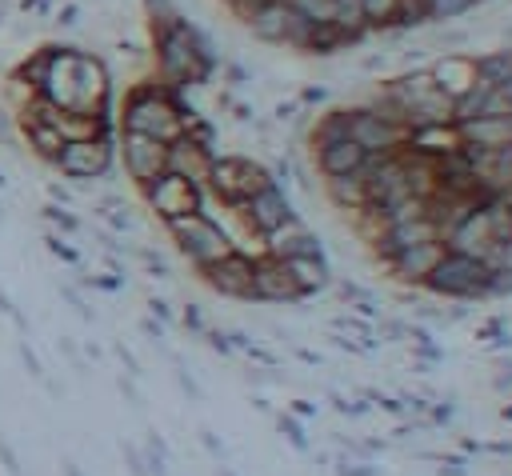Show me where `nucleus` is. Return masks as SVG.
<instances>
[{
    "instance_id": "obj_43",
    "label": "nucleus",
    "mask_w": 512,
    "mask_h": 476,
    "mask_svg": "<svg viewBox=\"0 0 512 476\" xmlns=\"http://www.w3.org/2000/svg\"><path fill=\"white\" fill-rule=\"evenodd\" d=\"M60 472H64V476H84V468H80L76 460H64V468H60Z\"/></svg>"
},
{
    "instance_id": "obj_44",
    "label": "nucleus",
    "mask_w": 512,
    "mask_h": 476,
    "mask_svg": "<svg viewBox=\"0 0 512 476\" xmlns=\"http://www.w3.org/2000/svg\"><path fill=\"white\" fill-rule=\"evenodd\" d=\"M292 412H296V416H308V412H312V404H308V400H296V408H292Z\"/></svg>"
},
{
    "instance_id": "obj_10",
    "label": "nucleus",
    "mask_w": 512,
    "mask_h": 476,
    "mask_svg": "<svg viewBox=\"0 0 512 476\" xmlns=\"http://www.w3.org/2000/svg\"><path fill=\"white\" fill-rule=\"evenodd\" d=\"M120 136V160H124V172L136 180V184H148L164 172V152L168 144L156 140V136H140V132H116Z\"/></svg>"
},
{
    "instance_id": "obj_24",
    "label": "nucleus",
    "mask_w": 512,
    "mask_h": 476,
    "mask_svg": "<svg viewBox=\"0 0 512 476\" xmlns=\"http://www.w3.org/2000/svg\"><path fill=\"white\" fill-rule=\"evenodd\" d=\"M276 428L288 436V444H292V448H300V452L308 448V436H304V428H300V420H296V416H288V412H284V416H276Z\"/></svg>"
},
{
    "instance_id": "obj_41",
    "label": "nucleus",
    "mask_w": 512,
    "mask_h": 476,
    "mask_svg": "<svg viewBox=\"0 0 512 476\" xmlns=\"http://www.w3.org/2000/svg\"><path fill=\"white\" fill-rule=\"evenodd\" d=\"M148 308H152V316H160V320H168V304H164L160 296H152V300H148Z\"/></svg>"
},
{
    "instance_id": "obj_28",
    "label": "nucleus",
    "mask_w": 512,
    "mask_h": 476,
    "mask_svg": "<svg viewBox=\"0 0 512 476\" xmlns=\"http://www.w3.org/2000/svg\"><path fill=\"white\" fill-rule=\"evenodd\" d=\"M60 296H64V300L76 308V316H80V320H92V308H88V300L80 296V288H72V284H60Z\"/></svg>"
},
{
    "instance_id": "obj_16",
    "label": "nucleus",
    "mask_w": 512,
    "mask_h": 476,
    "mask_svg": "<svg viewBox=\"0 0 512 476\" xmlns=\"http://www.w3.org/2000/svg\"><path fill=\"white\" fill-rule=\"evenodd\" d=\"M16 132L24 136V144H28V152H32L36 160L56 164V156H60V148H64V136H60L48 120H40V116H32V112H16Z\"/></svg>"
},
{
    "instance_id": "obj_8",
    "label": "nucleus",
    "mask_w": 512,
    "mask_h": 476,
    "mask_svg": "<svg viewBox=\"0 0 512 476\" xmlns=\"http://www.w3.org/2000/svg\"><path fill=\"white\" fill-rule=\"evenodd\" d=\"M112 160H116V148L108 136L100 140H68L56 156V172L68 176V180H100L112 172Z\"/></svg>"
},
{
    "instance_id": "obj_27",
    "label": "nucleus",
    "mask_w": 512,
    "mask_h": 476,
    "mask_svg": "<svg viewBox=\"0 0 512 476\" xmlns=\"http://www.w3.org/2000/svg\"><path fill=\"white\" fill-rule=\"evenodd\" d=\"M0 464H4V472L8 476H24V468H20V456H16V448H12V440L0 432Z\"/></svg>"
},
{
    "instance_id": "obj_29",
    "label": "nucleus",
    "mask_w": 512,
    "mask_h": 476,
    "mask_svg": "<svg viewBox=\"0 0 512 476\" xmlns=\"http://www.w3.org/2000/svg\"><path fill=\"white\" fill-rule=\"evenodd\" d=\"M120 452H124V460H128V472H132V476H148V464H144V452H140L136 444H120Z\"/></svg>"
},
{
    "instance_id": "obj_36",
    "label": "nucleus",
    "mask_w": 512,
    "mask_h": 476,
    "mask_svg": "<svg viewBox=\"0 0 512 476\" xmlns=\"http://www.w3.org/2000/svg\"><path fill=\"white\" fill-rule=\"evenodd\" d=\"M48 200H52V204H68V200H72V192H68L64 184H56V180H48Z\"/></svg>"
},
{
    "instance_id": "obj_18",
    "label": "nucleus",
    "mask_w": 512,
    "mask_h": 476,
    "mask_svg": "<svg viewBox=\"0 0 512 476\" xmlns=\"http://www.w3.org/2000/svg\"><path fill=\"white\" fill-rule=\"evenodd\" d=\"M284 264H288V272H292V280H296L300 296L328 288V276H332V272H328L324 252H320V256H292V260H284Z\"/></svg>"
},
{
    "instance_id": "obj_37",
    "label": "nucleus",
    "mask_w": 512,
    "mask_h": 476,
    "mask_svg": "<svg viewBox=\"0 0 512 476\" xmlns=\"http://www.w3.org/2000/svg\"><path fill=\"white\" fill-rule=\"evenodd\" d=\"M60 352L72 360V368H84V356H80V348H76L72 340H60Z\"/></svg>"
},
{
    "instance_id": "obj_47",
    "label": "nucleus",
    "mask_w": 512,
    "mask_h": 476,
    "mask_svg": "<svg viewBox=\"0 0 512 476\" xmlns=\"http://www.w3.org/2000/svg\"><path fill=\"white\" fill-rule=\"evenodd\" d=\"M0 220H4V204H0Z\"/></svg>"
},
{
    "instance_id": "obj_40",
    "label": "nucleus",
    "mask_w": 512,
    "mask_h": 476,
    "mask_svg": "<svg viewBox=\"0 0 512 476\" xmlns=\"http://www.w3.org/2000/svg\"><path fill=\"white\" fill-rule=\"evenodd\" d=\"M340 296H344V300H364V292H360L356 284H348V280L340 284Z\"/></svg>"
},
{
    "instance_id": "obj_11",
    "label": "nucleus",
    "mask_w": 512,
    "mask_h": 476,
    "mask_svg": "<svg viewBox=\"0 0 512 476\" xmlns=\"http://www.w3.org/2000/svg\"><path fill=\"white\" fill-rule=\"evenodd\" d=\"M252 264L256 256H244V252H228L220 256L216 264H204L200 276L212 292L220 296H232V300H252Z\"/></svg>"
},
{
    "instance_id": "obj_26",
    "label": "nucleus",
    "mask_w": 512,
    "mask_h": 476,
    "mask_svg": "<svg viewBox=\"0 0 512 476\" xmlns=\"http://www.w3.org/2000/svg\"><path fill=\"white\" fill-rule=\"evenodd\" d=\"M16 356H20V364L28 368V376H32V380H44V364H40V356L28 348V340H20V344H16Z\"/></svg>"
},
{
    "instance_id": "obj_31",
    "label": "nucleus",
    "mask_w": 512,
    "mask_h": 476,
    "mask_svg": "<svg viewBox=\"0 0 512 476\" xmlns=\"http://www.w3.org/2000/svg\"><path fill=\"white\" fill-rule=\"evenodd\" d=\"M52 24H56V28H76V24H80V8H76V4H64Z\"/></svg>"
},
{
    "instance_id": "obj_20",
    "label": "nucleus",
    "mask_w": 512,
    "mask_h": 476,
    "mask_svg": "<svg viewBox=\"0 0 512 476\" xmlns=\"http://www.w3.org/2000/svg\"><path fill=\"white\" fill-rule=\"evenodd\" d=\"M328 180V196L336 208H348V212H360L368 204V192H364V176L360 172H348V176H324Z\"/></svg>"
},
{
    "instance_id": "obj_12",
    "label": "nucleus",
    "mask_w": 512,
    "mask_h": 476,
    "mask_svg": "<svg viewBox=\"0 0 512 476\" xmlns=\"http://www.w3.org/2000/svg\"><path fill=\"white\" fill-rule=\"evenodd\" d=\"M252 300H268V304L300 300V288H296V280H292L284 260L256 256V264H252Z\"/></svg>"
},
{
    "instance_id": "obj_22",
    "label": "nucleus",
    "mask_w": 512,
    "mask_h": 476,
    "mask_svg": "<svg viewBox=\"0 0 512 476\" xmlns=\"http://www.w3.org/2000/svg\"><path fill=\"white\" fill-rule=\"evenodd\" d=\"M144 464H148V476H168V448L160 432H144Z\"/></svg>"
},
{
    "instance_id": "obj_3",
    "label": "nucleus",
    "mask_w": 512,
    "mask_h": 476,
    "mask_svg": "<svg viewBox=\"0 0 512 476\" xmlns=\"http://www.w3.org/2000/svg\"><path fill=\"white\" fill-rule=\"evenodd\" d=\"M180 112L184 104L156 80L132 84L120 100V116H116V132H140V136H156V140H176L180 136Z\"/></svg>"
},
{
    "instance_id": "obj_1",
    "label": "nucleus",
    "mask_w": 512,
    "mask_h": 476,
    "mask_svg": "<svg viewBox=\"0 0 512 476\" xmlns=\"http://www.w3.org/2000/svg\"><path fill=\"white\" fill-rule=\"evenodd\" d=\"M108 84L112 80L100 56L72 48V44H56L52 72L40 96H48L60 108H76V112H108Z\"/></svg>"
},
{
    "instance_id": "obj_25",
    "label": "nucleus",
    "mask_w": 512,
    "mask_h": 476,
    "mask_svg": "<svg viewBox=\"0 0 512 476\" xmlns=\"http://www.w3.org/2000/svg\"><path fill=\"white\" fill-rule=\"evenodd\" d=\"M0 312H4L8 320H12V328H16L20 336H28V328H32V324H28V316H24L20 308H16V300H12V296H8L4 288H0Z\"/></svg>"
},
{
    "instance_id": "obj_2",
    "label": "nucleus",
    "mask_w": 512,
    "mask_h": 476,
    "mask_svg": "<svg viewBox=\"0 0 512 476\" xmlns=\"http://www.w3.org/2000/svg\"><path fill=\"white\" fill-rule=\"evenodd\" d=\"M152 36H156V72L168 92L204 84L212 76V44L188 20L180 16L152 20Z\"/></svg>"
},
{
    "instance_id": "obj_38",
    "label": "nucleus",
    "mask_w": 512,
    "mask_h": 476,
    "mask_svg": "<svg viewBox=\"0 0 512 476\" xmlns=\"http://www.w3.org/2000/svg\"><path fill=\"white\" fill-rule=\"evenodd\" d=\"M140 328H144V336H148L152 344H156V340H164V328H160V324H152V320H144Z\"/></svg>"
},
{
    "instance_id": "obj_6",
    "label": "nucleus",
    "mask_w": 512,
    "mask_h": 476,
    "mask_svg": "<svg viewBox=\"0 0 512 476\" xmlns=\"http://www.w3.org/2000/svg\"><path fill=\"white\" fill-rule=\"evenodd\" d=\"M144 192V204L156 212V220H172V216H184V212H200L204 204V188L176 176V172H160L156 180L140 184Z\"/></svg>"
},
{
    "instance_id": "obj_23",
    "label": "nucleus",
    "mask_w": 512,
    "mask_h": 476,
    "mask_svg": "<svg viewBox=\"0 0 512 476\" xmlns=\"http://www.w3.org/2000/svg\"><path fill=\"white\" fill-rule=\"evenodd\" d=\"M44 248H48V256H56V260H64V264H76V260H80V252H76L60 232H52V228L44 232Z\"/></svg>"
},
{
    "instance_id": "obj_4",
    "label": "nucleus",
    "mask_w": 512,
    "mask_h": 476,
    "mask_svg": "<svg viewBox=\"0 0 512 476\" xmlns=\"http://www.w3.org/2000/svg\"><path fill=\"white\" fill-rule=\"evenodd\" d=\"M164 228H168V236L176 240V248H180V256L188 260V264H196V268H204V264H216L220 256H228V252H236V244H232V236L212 220V216H204V208L200 212H184V216H172V220H164Z\"/></svg>"
},
{
    "instance_id": "obj_30",
    "label": "nucleus",
    "mask_w": 512,
    "mask_h": 476,
    "mask_svg": "<svg viewBox=\"0 0 512 476\" xmlns=\"http://www.w3.org/2000/svg\"><path fill=\"white\" fill-rule=\"evenodd\" d=\"M104 220L112 224V232H128L132 228V216H128V208L120 204V208H112V212H104Z\"/></svg>"
},
{
    "instance_id": "obj_39",
    "label": "nucleus",
    "mask_w": 512,
    "mask_h": 476,
    "mask_svg": "<svg viewBox=\"0 0 512 476\" xmlns=\"http://www.w3.org/2000/svg\"><path fill=\"white\" fill-rule=\"evenodd\" d=\"M200 440H204V448H208V452H216V456H224V444H220V440H216L212 432H200Z\"/></svg>"
},
{
    "instance_id": "obj_9",
    "label": "nucleus",
    "mask_w": 512,
    "mask_h": 476,
    "mask_svg": "<svg viewBox=\"0 0 512 476\" xmlns=\"http://www.w3.org/2000/svg\"><path fill=\"white\" fill-rule=\"evenodd\" d=\"M240 220H244V228L252 232V236H264V232H272L276 224H284L288 216H296L292 212V200L284 196V188L272 180L268 188H260L256 196H248L244 204H236L232 208Z\"/></svg>"
},
{
    "instance_id": "obj_35",
    "label": "nucleus",
    "mask_w": 512,
    "mask_h": 476,
    "mask_svg": "<svg viewBox=\"0 0 512 476\" xmlns=\"http://www.w3.org/2000/svg\"><path fill=\"white\" fill-rule=\"evenodd\" d=\"M116 384H120V392H124V396H128V400H132V408H144V396H140V392H136V384H132V376H120V380H116Z\"/></svg>"
},
{
    "instance_id": "obj_5",
    "label": "nucleus",
    "mask_w": 512,
    "mask_h": 476,
    "mask_svg": "<svg viewBox=\"0 0 512 476\" xmlns=\"http://www.w3.org/2000/svg\"><path fill=\"white\" fill-rule=\"evenodd\" d=\"M268 184H272V172L264 164L248 160V156H212V168H208V180H204V188L228 208L244 204L248 196H256Z\"/></svg>"
},
{
    "instance_id": "obj_15",
    "label": "nucleus",
    "mask_w": 512,
    "mask_h": 476,
    "mask_svg": "<svg viewBox=\"0 0 512 476\" xmlns=\"http://www.w3.org/2000/svg\"><path fill=\"white\" fill-rule=\"evenodd\" d=\"M368 160V152L352 140V136H332V140H316V164L324 176H348L360 172Z\"/></svg>"
},
{
    "instance_id": "obj_14",
    "label": "nucleus",
    "mask_w": 512,
    "mask_h": 476,
    "mask_svg": "<svg viewBox=\"0 0 512 476\" xmlns=\"http://www.w3.org/2000/svg\"><path fill=\"white\" fill-rule=\"evenodd\" d=\"M212 156H216L212 148H204V144H196V140H188V136H176V140H168L164 172H176V176H184V180H192V184L204 188L208 168H212Z\"/></svg>"
},
{
    "instance_id": "obj_33",
    "label": "nucleus",
    "mask_w": 512,
    "mask_h": 476,
    "mask_svg": "<svg viewBox=\"0 0 512 476\" xmlns=\"http://www.w3.org/2000/svg\"><path fill=\"white\" fill-rule=\"evenodd\" d=\"M180 320H184V328H192V332H204V316H200V304H188Z\"/></svg>"
},
{
    "instance_id": "obj_45",
    "label": "nucleus",
    "mask_w": 512,
    "mask_h": 476,
    "mask_svg": "<svg viewBox=\"0 0 512 476\" xmlns=\"http://www.w3.org/2000/svg\"><path fill=\"white\" fill-rule=\"evenodd\" d=\"M220 476H236V472H232V468H220Z\"/></svg>"
},
{
    "instance_id": "obj_34",
    "label": "nucleus",
    "mask_w": 512,
    "mask_h": 476,
    "mask_svg": "<svg viewBox=\"0 0 512 476\" xmlns=\"http://www.w3.org/2000/svg\"><path fill=\"white\" fill-rule=\"evenodd\" d=\"M112 352H116V360L128 368V376H140V364H136V356H132L124 344H112Z\"/></svg>"
},
{
    "instance_id": "obj_19",
    "label": "nucleus",
    "mask_w": 512,
    "mask_h": 476,
    "mask_svg": "<svg viewBox=\"0 0 512 476\" xmlns=\"http://www.w3.org/2000/svg\"><path fill=\"white\" fill-rule=\"evenodd\" d=\"M52 56H56V44H40V48H32L16 68H12V76H20L32 92H40L44 84H48V72H52Z\"/></svg>"
},
{
    "instance_id": "obj_21",
    "label": "nucleus",
    "mask_w": 512,
    "mask_h": 476,
    "mask_svg": "<svg viewBox=\"0 0 512 476\" xmlns=\"http://www.w3.org/2000/svg\"><path fill=\"white\" fill-rule=\"evenodd\" d=\"M40 216H44V224L52 228V232H60V236H72V232H80L84 224H80V216L76 212H68V204H44L40 208Z\"/></svg>"
},
{
    "instance_id": "obj_17",
    "label": "nucleus",
    "mask_w": 512,
    "mask_h": 476,
    "mask_svg": "<svg viewBox=\"0 0 512 476\" xmlns=\"http://www.w3.org/2000/svg\"><path fill=\"white\" fill-rule=\"evenodd\" d=\"M448 252L444 240H424V244H412L404 252L392 256V268L404 276V280H428V272L436 268V260Z\"/></svg>"
},
{
    "instance_id": "obj_46",
    "label": "nucleus",
    "mask_w": 512,
    "mask_h": 476,
    "mask_svg": "<svg viewBox=\"0 0 512 476\" xmlns=\"http://www.w3.org/2000/svg\"><path fill=\"white\" fill-rule=\"evenodd\" d=\"M4 184H8V176H4V172H0V188H4Z\"/></svg>"
},
{
    "instance_id": "obj_32",
    "label": "nucleus",
    "mask_w": 512,
    "mask_h": 476,
    "mask_svg": "<svg viewBox=\"0 0 512 476\" xmlns=\"http://www.w3.org/2000/svg\"><path fill=\"white\" fill-rule=\"evenodd\" d=\"M176 384H180V388H184L192 400H200V396H204V392H200V384H196V380L188 376V368H180V364H176Z\"/></svg>"
},
{
    "instance_id": "obj_42",
    "label": "nucleus",
    "mask_w": 512,
    "mask_h": 476,
    "mask_svg": "<svg viewBox=\"0 0 512 476\" xmlns=\"http://www.w3.org/2000/svg\"><path fill=\"white\" fill-rule=\"evenodd\" d=\"M340 476H372V472H368V468H364V464H352V468H348V464H344V468H340Z\"/></svg>"
},
{
    "instance_id": "obj_7",
    "label": "nucleus",
    "mask_w": 512,
    "mask_h": 476,
    "mask_svg": "<svg viewBox=\"0 0 512 476\" xmlns=\"http://www.w3.org/2000/svg\"><path fill=\"white\" fill-rule=\"evenodd\" d=\"M488 264L484 260H476V256H468V252H456V248H448L440 260H436V268L428 272V288H436V292H452V296H464V292H484V284H488Z\"/></svg>"
},
{
    "instance_id": "obj_13",
    "label": "nucleus",
    "mask_w": 512,
    "mask_h": 476,
    "mask_svg": "<svg viewBox=\"0 0 512 476\" xmlns=\"http://www.w3.org/2000/svg\"><path fill=\"white\" fill-rule=\"evenodd\" d=\"M264 240V256L276 260H292V256H320V240L308 232V224L300 216H288L284 224H276L272 232L260 236Z\"/></svg>"
}]
</instances>
